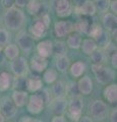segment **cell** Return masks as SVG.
Instances as JSON below:
<instances>
[{
  "label": "cell",
  "instance_id": "484cf974",
  "mask_svg": "<svg viewBox=\"0 0 117 122\" xmlns=\"http://www.w3.org/2000/svg\"><path fill=\"white\" fill-rule=\"evenodd\" d=\"M12 83V76L6 71H0V91L8 90Z\"/></svg>",
  "mask_w": 117,
  "mask_h": 122
},
{
  "label": "cell",
  "instance_id": "44dd1931",
  "mask_svg": "<svg viewBox=\"0 0 117 122\" xmlns=\"http://www.w3.org/2000/svg\"><path fill=\"white\" fill-rule=\"evenodd\" d=\"M55 65L57 70L60 72H66L70 66V60L66 55H57Z\"/></svg>",
  "mask_w": 117,
  "mask_h": 122
},
{
  "label": "cell",
  "instance_id": "30bf717a",
  "mask_svg": "<svg viewBox=\"0 0 117 122\" xmlns=\"http://www.w3.org/2000/svg\"><path fill=\"white\" fill-rule=\"evenodd\" d=\"M54 8L56 14L59 17H66L72 12V5L69 0H56Z\"/></svg>",
  "mask_w": 117,
  "mask_h": 122
},
{
  "label": "cell",
  "instance_id": "f907efd6",
  "mask_svg": "<svg viewBox=\"0 0 117 122\" xmlns=\"http://www.w3.org/2000/svg\"><path fill=\"white\" fill-rule=\"evenodd\" d=\"M109 1H111V0H109Z\"/></svg>",
  "mask_w": 117,
  "mask_h": 122
},
{
  "label": "cell",
  "instance_id": "ffe728a7",
  "mask_svg": "<svg viewBox=\"0 0 117 122\" xmlns=\"http://www.w3.org/2000/svg\"><path fill=\"white\" fill-rule=\"evenodd\" d=\"M43 82L39 76H32L30 78H27V89L31 93H36L42 89Z\"/></svg>",
  "mask_w": 117,
  "mask_h": 122
},
{
  "label": "cell",
  "instance_id": "d6a6232c",
  "mask_svg": "<svg viewBox=\"0 0 117 122\" xmlns=\"http://www.w3.org/2000/svg\"><path fill=\"white\" fill-rule=\"evenodd\" d=\"M57 71L55 69H47V70H44V74H43V79L44 81L48 83V85H51V83H53L55 81H57Z\"/></svg>",
  "mask_w": 117,
  "mask_h": 122
},
{
  "label": "cell",
  "instance_id": "5b68a950",
  "mask_svg": "<svg viewBox=\"0 0 117 122\" xmlns=\"http://www.w3.org/2000/svg\"><path fill=\"white\" fill-rule=\"evenodd\" d=\"M46 103L47 101L42 93L33 94L29 98V101H27V109L32 114H39L43 111Z\"/></svg>",
  "mask_w": 117,
  "mask_h": 122
},
{
  "label": "cell",
  "instance_id": "b9f144b4",
  "mask_svg": "<svg viewBox=\"0 0 117 122\" xmlns=\"http://www.w3.org/2000/svg\"><path fill=\"white\" fill-rule=\"evenodd\" d=\"M110 58H111V63H112V66L115 68H117V53H113V54L110 56Z\"/></svg>",
  "mask_w": 117,
  "mask_h": 122
},
{
  "label": "cell",
  "instance_id": "f6af8a7d",
  "mask_svg": "<svg viewBox=\"0 0 117 122\" xmlns=\"http://www.w3.org/2000/svg\"><path fill=\"white\" fill-rule=\"evenodd\" d=\"M2 4L5 8H8L10 6H13V0H2Z\"/></svg>",
  "mask_w": 117,
  "mask_h": 122
},
{
  "label": "cell",
  "instance_id": "1f68e13d",
  "mask_svg": "<svg viewBox=\"0 0 117 122\" xmlns=\"http://www.w3.org/2000/svg\"><path fill=\"white\" fill-rule=\"evenodd\" d=\"M94 40L96 41V43H97L98 46L104 48L105 46H107L109 43H110V36H109V34H108L107 30H103L100 35L98 36L97 38H95Z\"/></svg>",
  "mask_w": 117,
  "mask_h": 122
},
{
  "label": "cell",
  "instance_id": "f1b7e54d",
  "mask_svg": "<svg viewBox=\"0 0 117 122\" xmlns=\"http://www.w3.org/2000/svg\"><path fill=\"white\" fill-rule=\"evenodd\" d=\"M91 55V59H92L94 64H105L107 60V56L104 53L103 50H100V49H96Z\"/></svg>",
  "mask_w": 117,
  "mask_h": 122
},
{
  "label": "cell",
  "instance_id": "4fadbf2b",
  "mask_svg": "<svg viewBox=\"0 0 117 122\" xmlns=\"http://www.w3.org/2000/svg\"><path fill=\"white\" fill-rule=\"evenodd\" d=\"M77 85V89L80 91V94L84 95V96H88L92 93L93 91V81L91 79L90 76L86 75L82 76L78 79V81L76 82Z\"/></svg>",
  "mask_w": 117,
  "mask_h": 122
},
{
  "label": "cell",
  "instance_id": "e575fe53",
  "mask_svg": "<svg viewBox=\"0 0 117 122\" xmlns=\"http://www.w3.org/2000/svg\"><path fill=\"white\" fill-rule=\"evenodd\" d=\"M13 87L15 90H24L27 86V78L25 76H15L12 79V83Z\"/></svg>",
  "mask_w": 117,
  "mask_h": 122
},
{
  "label": "cell",
  "instance_id": "ba28073f",
  "mask_svg": "<svg viewBox=\"0 0 117 122\" xmlns=\"http://www.w3.org/2000/svg\"><path fill=\"white\" fill-rule=\"evenodd\" d=\"M34 38L27 32H20L16 36V45L24 52H30L34 48Z\"/></svg>",
  "mask_w": 117,
  "mask_h": 122
},
{
  "label": "cell",
  "instance_id": "52a82bcc",
  "mask_svg": "<svg viewBox=\"0 0 117 122\" xmlns=\"http://www.w3.org/2000/svg\"><path fill=\"white\" fill-rule=\"evenodd\" d=\"M17 111V107L13 103V101L11 100V98L4 97L1 99L0 101V112L2 113V115L6 118H13L15 116Z\"/></svg>",
  "mask_w": 117,
  "mask_h": 122
},
{
  "label": "cell",
  "instance_id": "83f0119b",
  "mask_svg": "<svg viewBox=\"0 0 117 122\" xmlns=\"http://www.w3.org/2000/svg\"><path fill=\"white\" fill-rule=\"evenodd\" d=\"M4 55L6 56V58H8L10 60L16 58L20 55V49H18L17 45L8 43L4 48Z\"/></svg>",
  "mask_w": 117,
  "mask_h": 122
},
{
  "label": "cell",
  "instance_id": "6da1fadb",
  "mask_svg": "<svg viewBox=\"0 0 117 122\" xmlns=\"http://www.w3.org/2000/svg\"><path fill=\"white\" fill-rule=\"evenodd\" d=\"M3 20H4V24L7 29L11 30H17L24 25L25 21V16L24 11L20 7L10 6L6 8Z\"/></svg>",
  "mask_w": 117,
  "mask_h": 122
},
{
  "label": "cell",
  "instance_id": "ac0fdd59",
  "mask_svg": "<svg viewBox=\"0 0 117 122\" xmlns=\"http://www.w3.org/2000/svg\"><path fill=\"white\" fill-rule=\"evenodd\" d=\"M104 29L107 32H112L117 26V17L114 13H105L103 18H102Z\"/></svg>",
  "mask_w": 117,
  "mask_h": 122
},
{
  "label": "cell",
  "instance_id": "5bb4252c",
  "mask_svg": "<svg viewBox=\"0 0 117 122\" xmlns=\"http://www.w3.org/2000/svg\"><path fill=\"white\" fill-rule=\"evenodd\" d=\"M38 55L48 58L53 54V42L49 40H44L37 45Z\"/></svg>",
  "mask_w": 117,
  "mask_h": 122
},
{
  "label": "cell",
  "instance_id": "9c48e42d",
  "mask_svg": "<svg viewBox=\"0 0 117 122\" xmlns=\"http://www.w3.org/2000/svg\"><path fill=\"white\" fill-rule=\"evenodd\" d=\"M74 30V25L68 20L57 21L54 25V34L57 38H64L68 36Z\"/></svg>",
  "mask_w": 117,
  "mask_h": 122
},
{
  "label": "cell",
  "instance_id": "7a4b0ae2",
  "mask_svg": "<svg viewBox=\"0 0 117 122\" xmlns=\"http://www.w3.org/2000/svg\"><path fill=\"white\" fill-rule=\"evenodd\" d=\"M92 70L96 76L97 81L101 85H108L114 81L115 73L111 68L105 66L104 64H94L92 65Z\"/></svg>",
  "mask_w": 117,
  "mask_h": 122
},
{
  "label": "cell",
  "instance_id": "c3c4849f",
  "mask_svg": "<svg viewBox=\"0 0 117 122\" xmlns=\"http://www.w3.org/2000/svg\"><path fill=\"white\" fill-rule=\"evenodd\" d=\"M3 121H5V117L2 115L1 112H0V122H3Z\"/></svg>",
  "mask_w": 117,
  "mask_h": 122
},
{
  "label": "cell",
  "instance_id": "ee69618b",
  "mask_svg": "<svg viewBox=\"0 0 117 122\" xmlns=\"http://www.w3.org/2000/svg\"><path fill=\"white\" fill-rule=\"evenodd\" d=\"M65 121V118L63 115H55L52 118V122H64Z\"/></svg>",
  "mask_w": 117,
  "mask_h": 122
},
{
  "label": "cell",
  "instance_id": "4dcf8cb0",
  "mask_svg": "<svg viewBox=\"0 0 117 122\" xmlns=\"http://www.w3.org/2000/svg\"><path fill=\"white\" fill-rule=\"evenodd\" d=\"M65 96L72 98L80 96V91L77 89V85L74 81H69L67 85H65Z\"/></svg>",
  "mask_w": 117,
  "mask_h": 122
},
{
  "label": "cell",
  "instance_id": "e0dca14e",
  "mask_svg": "<svg viewBox=\"0 0 117 122\" xmlns=\"http://www.w3.org/2000/svg\"><path fill=\"white\" fill-rule=\"evenodd\" d=\"M11 100L13 101V103L15 104L17 108L24 107L27 104V101H28V93L25 92L24 90H15L12 93Z\"/></svg>",
  "mask_w": 117,
  "mask_h": 122
},
{
  "label": "cell",
  "instance_id": "681fc988",
  "mask_svg": "<svg viewBox=\"0 0 117 122\" xmlns=\"http://www.w3.org/2000/svg\"><path fill=\"white\" fill-rule=\"evenodd\" d=\"M1 51H2V47L0 46V53H1Z\"/></svg>",
  "mask_w": 117,
  "mask_h": 122
},
{
  "label": "cell",
  "instance_id": "9a60e30c",
  "mask_svg": "<svg viewBox=\"0 0 117 122\" xmlns=\"http://www.w3.org/2000/svg\"><path fill=\"white\" fill-rule=\"evenodd\" d=\"M47 58L40 55H35L31 60V68L36 72H43L47 68Z\"/></svg>",
  "mask_w": 117,
  "mask_h": 122
},
{
  "label": "cell",
  "instance_id": "74e56055",
  "mask_svg": "<svg viewBox=\"0 0 117 122\" xmlns=\"http://www.w3.org/2000/svg\"><path fill=\"white\" fill-rule=\"evenodd\" d=\"M104 30V29H102L101 25L94 24V25H91V29H90L89 33H88V36L92 37L93 39H95V38H97V37L102 33V30Z\"/></svg>",
  "mask_w": 117,
  "mask_h": 122
},
{
  "label": "cell",
  "instance_id": "4316f807",
  "mask_svg": "<svg viewBox=\"0 0 117 122\" xmlns=\"http://www.w3.org/2000/svg\"><path fill=\"white\" fill-rule=\"evenodd\" d=\"M91 25H92V22H90L88 18H81V20H80L74 25V30L81 34L88 35L89 30L91 29Z\"/></svg>",
  "mask_w": 117,
  "mask_h": 122
},
{
  "label": "cell",
  "instance_id": "d6986e66",
  "mask_svg": "<svg viewBox=\"0 0 117 122\" xmlns=\"http://www.w3.org/2000/svg\"><path fill=\"white\" fill-rule=\"evenodd\" d=\"M104 98L110 104H116L117 102V85L111 83L104 90Z\"/></svg>",
  "mask_w": 117,
  "mask_h": 122
},
{
  "label": "cell",
  "instance_id": "60d3db41",
  "mask_svg": "<svg viewBox=\"0 0 117 122\" xmlns=\"http://www.w3.org/2000/svg\"><path fill=\"white\" fill-rule=\"evenodd\" d=\"M40 20H42L44 24H45V25H46L47 28H48L49 25H50V21H51V20H50V16H49L48 14H44V15H42V17H41Z\"/></svg>",
  "mask_w": 117,
  "mask_h": 122
},
{
  "label": "cell",
  "instance_id": "8992f818",
  "mask_svg": "<svg viewBox=\"0 0 117 122\" xmlns=\"http://www.w3.org/2000/svg\"><path fill=\"white\" fill-rule=\"evenodd\" d=\"M10 69L15 76H25L29 72V64L25 57H16L10 63Z\"/></svg>",
  "mask_w": 117,
  "mask_h": 122
},
{
  "label": "cell",
  "instance_id": "f546056e",
  "mask_svg": "<svg viewBox=\"0 0 117 122\" xmlns=\"http://www.w3.org/2000/svg\"><path fill=\"white\" fill-rule=\"evenodd\" d=\"M25 7L30 14L37 15L41 10V2L39 0H29Z\"/></svg>",
  "mask_w": 117,
  "mask_h": 122
},
{
  "label": "cell",
  "instance_id": "d590c367",
  "mask_svg": "<svg viewBox=\"0 0 117 122\" xmlns=\"http://www.w3.org/2000/svg\"><path fill=\"white\" fill-rule=\"evenodd\" d=\"M94 3L96 5L97 10L101 11V12H107V10L109 9V5H110L109 0H95Z\"/></svg>",
  "mask_w": 117,
  "mask_h": 122
},
{
  "label": "cell",
  "instance_id": "cb8c5ba5",
  "mask_svg": "<svg viewBox=\"0 0 117 122\" xmlns=\"http://www.w3.org/2000/svg\"><path fill=\"white\" fill-rule=\"evenodd\" d=\"M52 85L51 93L54 98H61L65 97V83L61 81H55Z\"/></svg>",
  "mask_w": 117,
  "mask_h": 122
},
{
  "label": "cell",
  "instance_id": "277c9868",
  "mask_svg": "<svg viewBox=\"0 0 117 122\" xmlns=\"http://www.w3.org/2000/svg\"><path fill=\"white\" fill-rule=\"evenodd\" d=\"M89 111H90L91 117H92L93 120L102 121L107 117L108 109H107V105L105 102L101 100H95L90 105Z\"/></svg>",
  "mask_w": 117,
  "mask_h": 122
},
{
  "label": "cell",
  "instance_id": "3957f363",
  "mask_svg": "<svg viewBox=\"0 0 117 122\" xmlns=\"http://www.w3.org/2000/svg\"><path fill=\"white\" fill-rule=\"evenodd\" d=\"M82 108H84V101L80 96L70 98L69 102H67V115L72 121H80Z\"/></svg>",
  "mask_w": 117,
  "mask_h": 122
},
{
  "label": "cell",
  "instance_id": "7c38bea8",
  "mask_svg": "<svg viewBox=\"0 0 117 122\" xmlns=\"http://www.w3.org/2000/svg\"><path fill=\"white\" fill-rule=\"evenodd\" d=\"M67 100L64 97L54 98L51 102V110L55 115H63L66 112Z\"/></svg>",
  "mask_w": 117,
  "mask_h": 122
},
{
  "label": "cell",
  "instance_id": "f35d334b",
  "mask_svg": "<svg viewBox=\"0 0 117 122\" xmlns=\"http://www.w3.org/2000/svg\"><path fill=\"white\" fill-rule=\"evenodd\" d=\"M29 0H13V4L16 7H20V8H22V7H25Z\"/></svg>",
  "mask_w": 117,
  "mask_h": 122
},
{
  "label": "cell",
  "instance_id": "d4e9b609",
  "mask_svg": "<svg viewBox=\"0 0 117 122\" xmlns=\"http://www.w3.org/2000/svg\"><path fill=\"white\" fill-rule=\"evenodd\" d=\"M81 41L82 40H81V37L80 34L71 32L68 35V38H67L66 44L71 49H78V48H81Z\"/></svg>",
  "mask_w": 117,
  "mask_h": 122
},
{
  "label": "cell",
  "instance_id": "8fae6325",
  "mask_svg": "<svg viewBox=\"0 0 117 122\" xmlns=\"http://www.w3.org/2000/svg\"><path fill=\"white\" fill-rule=\"evenodd\" d=\"M96 12L97 8L95 3L93 1H90V0H86L84 3L75 7V13L85 15V16H92V15H95Z\"/></svg>",
  "mask_w": 117,
  "mask_h": 122
},
{
  "label": "cell",
  "instance_id": "7402d4cb",
  "mask_svg": "<svg viewBox=\"0 0 117 122\" xmlns=\"http://www.w3.org/2000/svg\"><path fill=\"white\" fill-rule=\"evenodd\" d=\"M81 48L82 50V53H85L86 55H90L98 48V45L93 38H90V39H85L81 41Z\"/></svg>",
  "mask_w": 117,
  "mask_h": 122
},
{
  "label": "cell",
  "instance_id": "bcb514c9",
  "mask_svg": "<svg viewBox=\"0 0 117 122\" xmlns=\"http://www.w3.org/2000/svg\"><path fill=\"white\" fill-rule=\"evenodd\" d=\"M20 122H29V121L31 122V121H36V120L35 119H32L30 116H22L20 119Z\"/></svg>",
  "mask_w": 117,
  "mask_h": 122
},
{
  "label": "cell",
  "instance_id": "603a6c76",
  "mask_svg": "<svg viewBox=\"0 0 117 122\" xmlns=\"http://www.w3.org/2000/svg\"><path fill=\"white\" fill-rule=\"evenodd\" d=\"M68 69L70 71V74L74 78H77V77H81L86 71V64L84 62H81V61H76L73 64H71Z\"/></svg>",
  "mask_w": 117,
  "mask_h": 122
},
{
  "label": "cell",
  "instance_id": "ab89813d",
  "mask_svg": "<svg viewBox=\"0 0 117 122\" xmlns=\"http://www.w3.org/2000/svg\"><path fill=\"white\" fill-rule=\"evenodd\" d=\"M109 7L111 8L112 12L114 13V14H116L117 13V0H111Z\"/></svg>",
  "mask_w": 117,
  "mask_h": 122
},
{
  "label": "cell",
  "instance_id": "2e32d148",
  "mask_svg": "<svg viewBox=\"0 0 117 122\" xmlns=\"http://www.w3.org/2000/svg\"><path fill=\"white\" fill-rule=\"evenodd\" d=\"M47 26L45 25L44 22L41 20H36V22L34 24L31 29H30V32H31L32 34V37L34 38V39H40V38H42L45 33H46L47 30Z\"/></svg>",
  "mask_w": 117,
  "mask_h": 122
},
{
  "label": "cell",
  "instance_id": "8d00e7d4",
  "mask_svg": "<svg viewBox=\"0 0 117 122\" xmlns=\"http://www.w3.org/2000/svg\"><path fill=\"white\" fill-rule=\"evenodd\" d=\"M10 42V35L6 29L0 28V46H6Z\"/></svg>",
  "mask_w": 117,
  "mask_h": 122
},
{
  "label": "cell",
  "instance_id": "7bdbcfd3",
  "mask_svg": "<svg viewBox=\"0 0 117 122\" xmlns=\"http://www.w3.org/2000/svg\"><path fill=\"white\" fill-rule=\"evenodd\" d=\"M110 121L111 122H116L117 121V109H113L110 114Z\"/></svg>",
  "mask_w": 117,
  "mask_h": 122
},
{
  "label": "cell",
  "instance_id": "836d02e7",
  "mask_svg": "<svg viewBox=\"0 0 117 122\" xmlns=\"http://www.w3.org/2000/svg\"><path fill=\"white\" fill-rule=\"evenodd\" d=\"M53 53L56 55H66L67 53V46L66 43L62 41H57L53 43Z\"/></svg>",
  "mask_w": 117,
  "mask_h": 122
},
{
  "label": "cell",
  "instance_id": "7dc6e473",
  "mask_svg": "<svg viewBox=\"0 0 117 122\" xmlns=\"http://www.w3.org/2000/svg\"><path fill=\"white\" fill-rule=\"evenodd\" d=\"M80 121H82V122H92L94 121L92 119V117H89V116H82L80 118Z\"/></svg>",
  "mask_w": 117,
  "mask_h": 122
}]
</instances>
